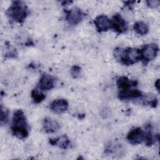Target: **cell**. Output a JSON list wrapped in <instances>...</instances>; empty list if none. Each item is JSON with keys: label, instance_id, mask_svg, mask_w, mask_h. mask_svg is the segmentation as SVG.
<instances>
[{"label": "cell", "instance_id": "cell-1", "mask_svg": "<svg viewBox=\"0 0 160 160\" xmlns=\"http://www.w3.org/2000/svg\"><path fill=\"white\" fill-rule=\"evenodd\" d=\"M113 54L118 62L125 66L132 65L141 60V49L138 48L124 49L118 47L114 49Z\"/></svg>", "mask_w": 160, "mask_h": 160}, {"label": "cell", "instance_id": "cell-2", "mask_svg": "<svg viewBox=\"0 0 160 160\" xmlns=\"http://www.w3.org/2000/svg\"><path fill=\"white\" fill-rule=\"evenodd\" d=\"M11 129L12 134L18 139H23L28 136L29 126L22 110L18 109L14 111Z\"/></svg>", "mask_w": 160, "mask_h": 160}, {"label": "cell", "instance_id": "cell-3", "mask_svg": "<svg viewBox=\"0 0 160 160\" xmlns=\"http://www.w3.org/2000/svg\"><path fill=\"white\" fill-rule=\"evenodd\" d=\"M7 15L14 21L22 23L29 14V9L22 1H14L6 11Z\"/></svg>", "mask_w": 160, "mask_h": 160}, {"label": "cell", "instance_id": "cell-4", "mask_svg": "<svg viewBox=\"0 0 160 160\" xmlns=\"http://www.w3.org/2000/svg\"><path fill=\"white\" fill-rule=\"evenodd\" d=\"M159 51L158 46L156 44H148L141 49V60L144 64L154 59Z\"/></svg>", "mask_w": 160, "mask_h": 160}, {"label": "cell", "instance_id": "cell-5", "mask_svg": "<svg viewBox=\"0 0 160 160\" xmlns=\"http://www.w3.org/2000/svg\"><path fill=\"white\" fill-rule=\"evenodd\" d=\"M111 28L119 34L124 33L128 31V25L125 19L117 13L115 14L111 20Z\"/></svg>", "mask_w": 160, "mask_h": 160}, {"label": "cell", "instance_id": "cell-6", "mask_svg": "<svg viewBox=\"0 0 160 160\" xmlns=\"http://www.w3.org/2000/svg\"><path fill=\"white\" fill-rule=\"evenodd\" d=\"M66 20L71 25H77L82 19L84 14L78 7L74 6L68 11H66Z\"/></svg>", "mask_w": 160, "mask_h": 160}, {"label": "cell", "instance_id": "cell-7", "mask_svg": "<svg viewBox=\"0 0 160 160\" xmlns=\"http://www.w3.org/2000/svg\"><path fill=\"white\" fill-rule=\"evenodd\" d=\"M144 131L141 128H134L128 132L127 135V139L133 145L139 144L144 141Z\"/></svg>", "mask_w": 160, "mask_h": 160}, {"label": "cell", "instance_id": "cell-8", "mask_svg": "<svg viewBox=\"0 0 160 160\" xmlns=\"http://www.w3.org/2000/svg\"><path fill=\"white\" fill-rule=\"evenodd\" d=\"M54 86V78L50 74L44 73L41 75L39 82L38 88L41 91H48Z\"/></svg>", "mask_w": 160, "mask_h": 160}, {"label": "cell", "instance_id": "cell-9", "mask_svg": "<svg viewBox=\"0 0 160 160\" xmlns=\"http://www.w3.org/2000/svg\"><path fill=\"white\" fill-rule=\"evenodd\" d=\"M69 107V103L65 99H58L53 101L49 105L50 109L56 113L62 114L66 112Z\"/></svg>", "mask_w": 160, "mask_h": 160}, {"label": "cell", "instance_id": "cell-10", "mask_svg": "<svg viewBox=\"0 0 160 160\" xmlns=\"http://www.w3.org/2000/svg\"><path fill=\"white\" fill-rule=\"evenodd\" d=\"M94 24L98 32L107 31L111 28V20L105 15H99L94 20Z\"/></svg>", "mask_w": 160, "mask_h": 160}, {"label": "cell", "instance_id": "cell-11", "mask_svg": "<svg viewBox=\"0 0 160 160\" xmlns=\"http://www.w3.org/2000/svg\"><path fill=\"white\" fill-rule=\"evenodd\" d=\"M43 129L47 133H54L60 129L59 123L51 118H45L42 122Z\"/></svg>", "mask_w": 160, "mask_h": 160}, {"label": "cell", "instance_id": "cell-12", "mask_svg": "<svg viewBox=\"0 0 160 160\" xmlns=\"http://www.w3.org/2000/svg\"><path fill=\"white\" fill-rule=\"evenodd\" d=\"M142 92L138 89H129L125 91H119L118 98L121 100L137 99L142 96Z\"/></svg>", "mask_w": 160, "mask_h": 160}, {"label": "cell", "instance_id": "cell-13", "mask_svg": "<svg viewBox=\"0 0 160 160\" xmlns=\"http://www.w3.org/2000/svg\"><path fill=\"white\" fill-rule=\"evenodd\" d=\"M49 143L52 146H57L64 149L69 148L71 146V141L65 134L54 139H49Z\"/></svg>", "mask_w": 160, "mask_h": 160}, {"label": "cell", "instance_id": "cell-14", "mask_svg": "<svg viewBox=\"0 0 160 160\" xmlns=\"http://www.w3.org/2000/svg\"><path fill=\"white\" fill-rule=\"evenodd\" d=\"M138 82L136 81H131L127 77L120 76L117 79V85L119 91H125L131 89L132 87L136 86Z\"/></svg>", "mask_w": 160, "mask_h": 160}, {"label": "cell", "instance_id": "cell-15", "mask_svg": "<svg viewBox=\"0 0 160 160\" xmlns=\"http://www.w3.org/2000/svg\"><path fill=\"white\" fill-rule=\"evenodd\" d=\"M140 103L146 106H149L152 108H156L158 105V98L153 94H146L142 95L140 98Z\"/></svg>", "mask_w": 160, "mask_h": 160}, {"label": "cell", "instance_id": "cell-16", "mask_svg": "<svg viewBox=\"0 0 160 160\" xmlns=\"http://www.w3.org/2000/svg\"><path fill=\"white\" fill-rule=\"evenodd\" d=\"M152 129V126L151 125V124H148L146 126V130L144 131L145 134H144V142L148 146H152L155 142L156 139V135L155 136H153Z\"/></svg>", "mask_w": 160, "mask_h": 160}, {"label": "cell", "instance_id": "cell-17", "mask_svg": "<svg viewBox=\"0 0 160 160\" xmlns=\"http://www.w3.org/2000/svg\"><path fill=\"white\" fill-rule=\"evenodd\" d=\"M133 28L136 33L141 36L146 34L149 31L148 24L142 21H138L134 23Z\"/></svg>", "mask_w": 160, "mask_h": 160}, {"label": "cell", "instance_id": "cell-18", "mask_svg": "<svg viewBox=\"0 0 160 160\" xmlns=\"http://www.w3.org/2000/svg\"><path fill=\"white\" fill-rule=\"evenodd\" d=\"M31 98L35 103H39L42 102L45 98L46 96L41 91L38 89H34L31 91Z\"/></svg>", "mask_w": 160, "mask_h": 160}, {"label": "cell", "instance_id": "cell-19", "mask_svg": "<svg viewBox=\"0 0 160 160\" xmlns=\"http://www.w3.org/2000/svg\"><path fill=\"white\" fill-rule=\"evenodd\" d=\"M9 111L8 109H6L5 107L2 106V104L1 105V125L3 126L6 124L9 120Z\"/></svg>", "mask_w": 160, "mask_h": 160}, {"label": "cell", "instance_id": "cell-20", "mask_svg": "<svg viewBox=\"0 0 160 160\" xmlns=\"http://www.w3.org/2000/svg\"><path fill=\"white\" fill-rule=\"evenodd\" d=\"M81 72V68L80 66L74 65L71 69V74L74 78H78L80 76Z\"/></svg>", "mask_w": 160, "mask_h": 160}, {"label": "cell", "instance_id": "cell-21", "mask_svg": "<svg viewBox=\"0 0 160 160\" xmlns=\"http://www.w3.org/2000/svg\"><path fill=\"white\" fill-rule=\"evenodd\" d=\"M146 2H147V5L149 7L156 8L159 5L160 1L159 0H149V1H147Z\"/></svg>", "mask_w": 160, "mask_h": 160}, {"label": "cell", "instance_id": "cell-22", "mask_svg": "<svg viewBox=\"0 0 160 160\" xmlns=\"http://www.w3.org/2000/svg\"><path fill=\"white\" fill-rule=\"evenodd\" d=\"M155 87L158 90V91L159 92V79H158L155 82Z\"/></svg>", "mask_w": 160, "mask_h": 160}, {"label": "cell", "instance_id": "cell-23", "mask_svg": "<svg viewBox=\"0 0 160 160\" xmlns=\"http://www.w3.org/2000/svg\"><path fill=\"white\" fill-rule=\"evenodd\" d=\"M72 2V1H63L62 2V6H65V5H68V4H71Z\"/></svg>", "mask_w": 160, "mask_h": 160}]
</instances>
